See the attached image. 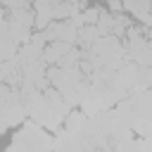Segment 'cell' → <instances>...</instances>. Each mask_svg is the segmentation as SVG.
<instances>
[{
    "label": "cell",
    "mask_w": 152,
    "mask_h": 152,
    "mask_svg": "<svg viewBox=\"0 0 152 152\" xmlns=\"http://www.w3.org/2000/svg\"><path fill=\"white\" fill-rule=\"evenodd\" d=\"M124 12L133 14L140 26L152 28V0H121Z\"/></svg>",
    "instance_id": "6da1fadb"
},
{
    "label": "cell",
    "mask_w": 152,
    "mask_h": 152,
    "mask_svg": "<svg viewBox=\"0 0 152 152\" xmlns=\"http://www.w3.org/2000/svg\"><path fill=\"white\" fill-rule=\"evenodd\" d=\"M100 36H102V33L97 31V26H95V24H83V26L78 28V45L86 50V48H90Z\"/></svg>",
    "instance_id": "7a4b0ae2"
},
{
    "label": "cell",
    "mask_w": 152,
    "mask_h": 152,
    "mask_svg": "<svg viewBox=\"0 0 152 152\" xmlns=\"http://www.w3.org/2000/svg\"><path fill=\"white\" fill-rule=\"evenodd\" d=\"M17 48H19V45L10 38V33H0V62L12 59L14 52H17Z\"/></svg>",
    "instance_id": "3957f363"
},
{
    "label": "cell",
    "mask_w": 152,
    "mask_h": 152,
    "mask_svg": "<svg viewBox=\"0 0 152 152\" xmlns=\"http://www.w3.org/2000/svg\"><path fill=\"white\" fill-rule=\"evenodd\" d=\"M81 17H83V24H95L100 17V7H86L81 12Z\"/></svg>",
    "instance_id": "277c9868"
},
{
    "label": "cell",
    "mask_w": 152,
    "mask_h": 152,
    "mask_svg": "<svg viewBox=\"0 0 152 152\" xmlns=\"http://www.w3.org/2000/svg\"><path fill=\"white\" fill-rule=\"evenodd\" d=\"M107 7H109V12H124L121 0H107Z\"/></svg>",
    "instance_id": "5b68a950"
},
{
    "label": "cell",
    "mask_w": 152,
    "mask_h": 152,
    "mask_svg": "<svg viewBox=\"0 0 152 152\" xmlns=\"http://www.w3.org/2000/svg\"><path fill=\"white\" fill-rule=\"evenodd\" d=\"M66 2H71V5H76V7H86V5H88V0H66Z\"/></svg>",
    "instance_id": "8992f818"
}]
</instances>
